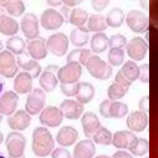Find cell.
I'll return each instance as SVG.
<instances>
[{
    "label": "cell",
    "mask_w": 158,
    "mask_h": 158,
    "mask_svg": "<svg viewBox=\"0 0 158 158\" xmlns=\"http://www.w3.org/2000/svg\"><path fill=\"white\" fill-rule=\"evenodd\" d=\"M84 0H62V3L68 7H74L81 4Z\"/></svg>",
    "instance_id": "cell-49"
},
{
    "label": "cell",
    "mask_w": 158,
    "mask_h": 158,
    "mask_svg": "<svg viewBox=\"0 0 158 158\" xmlns=\"http://www.w3.org/2000/svg\"><path fill=\"white\" fill-rule=\"evenodd\" d=\"M128 150L136 156H143L149 151V141L143 138L136 136L130 143Z\"/></svg>",
    "instance_id": "cell-33"
},
{
    "label": "cell",
    "mask_w": 158,
    "mask_h": 158,
    "mask_svg": "<svg viewBox=\"0 0 158 158\" xmlns=\"http://www.w3.org/2000/svg\"><path fill=\"white\" fill-rule=\"evenodd\" d=\"M3 141H4V136H3L2 133L0 131V144L2 143Z\"/></svg>",
    "instance_id": "cell-56"
},
{
    "label": "cell",
    "mask_w": 158,
    "mask_h": 158,
    "mask_svg": "<svg viewBox=\"0 0 158 158\" xmlns=\"http://www.w3.org/2000/svg\"><path fill=\"white\" fill-rule=\"evenodd\" d=\"M19 65L13 54L8 50L0 52V75L8 78L14 77L19 71Z\"/></svg>",
    "instance_id": "cell-10"
},
{
    "label": "cell",
    "mask_w": 158,
    "mask_h": 158,
    "mask_svg": "<svg viewBox=\"0 0 158 158\" xmlns=\"http://www.w3.org/2000/svg\"><path fill=\"white\" fill-rule=\"evenodd\" d=\"M52 158H72L70 152L65 148L59 147L54 149L51 152Z\"/></svg>",
    "instance_id": "cell-43"
},
{
    "label": "cell",
    "mask_w": 158,
    "mask_h": 158,
    "mask_svg": "<svg viewBox=\"0 0 158 158\" xmlns=\"http://www.w3.org/2000/svg\"><path fill=\"white\" fill-rule=\"evenodd\" d=\"M125 52L122 48H110L107 54L109 63L115 67L120 66L123 62Z\"/></svg>",
    "instance_id": "cell-39"
},
{
    "label": "cell",
    "mask_w": 158,
    "mask_h": 158,
    "mask_svg": "<svg viewBox=\"0 0 158 158\" xmlns=\"http://www.w3.org/2000/svg\"><path fill=\"white\" fill-rule=\"evenodd\" d=\"M92 138L96 144L107 146L112 143V133L107 128L101 126L93 135Z\"/></svg>",
    "instance_id": "cell-38"
},
{
    "label": "cell",
    "mask_w": 158,
    "mask_h": 158,
    "mask_svg": "<svg viewBox=\"0 0 158 158\" xmlns=\"http://www.w3.org/2000/svg\"><path fill=\"white\" fill-rule=\"evenodd\" d=\"M149 98L148 96H145L141 98L139 101V107L141 110H148L149 108Z\"/></svg>",
    "instance_id": "cell-47"
},
{
    "label": "cell",
    "mask_w": 158,
    "mask_h": 158,
    "mask_svg": "<svg viewBox=\"0 0 158 158\" xmlns=\"http://www.w3.org/2000/svg\"><path fill=\"white\" fill-rule=\"evenodd\" d=\"M4 85H5V81L2 77V75H0V96H1V93L4 89Z\"/></svg>",
    "instance_id": "cell-52"
},
{
    "label": "cell",
    "mask_w": 158,
    "mask_h": 158,
    "mask_svg": "<svg viewBox=\"0 0 158 158\" xmlns=\"http://www.w3.org/2000/svg\"><path fill=\"white\" fill-rule=\"evenodd\" d=\"M9 158H13V157H9ZM18 158H25V156H22V157H18Z\"/></svg>",
    "instance_id": "cell-60"
},
{
    "label": "cell",
    "mask_w": 158,
    "mask_h": 158,
    "mask_svg": "<svg viewBox=\"0 0 158 158\" xmlns=\"http://www.w3.org/2000/svg\"><path fill=\"white\" fill-rule=\"evenodd\" d=\"M54 146L52 136L48 128L38 127L33 130L31 148L35 156L46 157L51 154Z\"/></svg>",
    "instance_id": "cell-1"
},
{
    "label": "cell",
    "mask_w": 158,
    "mask_h": 158,
    "mask_svg": "<svg viewBox=\"0 0 158 158\" xmlns=\"http://www.w3.org/2000/svg\"><path fill=\"white\" fill-rule=\"evenodd\" d=\"M126 23L133 32L143 33L149 30V20L147 15L138 10H131L127 15Z\"/></svg>",
    "instance_id": "cell-5"
},
{
    "label": "cell",
    "mask_w": 158,
    "mask_h": 158,
    "mask_svg": "<svg viewBox=\"0 0 158 158\" xmlns=\"http://www.w3.org/2000/svg\"><path fill=\"white\" fill-rule=\"evenodd\" d=\"M112 158H133L128 152L124 151H116L112 156Z\"/></svg>",
    "instance_id": "cell-46"
},
{
    "label": "cell",
    "mask_w": 158,
    "mask_h": 158,
    "mask_svg": "<svg viewBox=\"0 0 158 158\" xmlns=\"http://www.w3.org/2000/svg\"><path fill=\"white\" fill-rule=\"evenodd\" d=\"M81 74V65L75 62H70L59 68L57 77L61 83H75L78 82Z\"/></svg>",
    "instance_id": "cell-7"
},
{
    "label": "cell",
    "mask_w": 158,
    "mask_h": 158,
    "mask_svg": "<svg viewBox=\"0 0 158 158\" xmlns=\"http://www.w3.org/2000/svg\"><path fill=\"white\" fill-rule=\"evenodd\" d=\"M127 38L123 35L120 33L115 34L112 35L109 41V48H122L127 44Z\"/></svg>",
    "instance_id": "cell-41"
},
{
    "label": "cell",
    "mask_w": 158,
    "mask_h": 158,
    "mask_svg": "<svg viewBox=\"0 0 158 158\" xmlns=\"http://www.w3.org/2000/svg\"><path fill=\"white\" fill-rule=\"evenodd\" d=\"M141 7L145 10H149V0H139Z\"/></svg>",
    "instance_id": "cell-51"
},
{
    "label": "cell",
    "mask_w": 158,
    "mask_h": 158,
    "mask_svg": "<svg viewBox=\"0 0 158 158\" xmlns=\"http://www.w3.org/2000/svg\"><path fill=\"white\" fill-rule=\"evenodd\" d=\"M2 114L0 113V123H1V120H2Z\"/></svg>",
    "instance_id": "cell-59"
},
{
    "label": "cell",
    "mask_w": 158,
    "mask_h": 158,
    "mask_svg": "<svg viewBox=\"0 0 158 158\" xmlns=\"http://www.w3.org/2000/svg\"><path fill=\"white\" fill-rule=\"evenodd\" d=\"M127 126L130 130L141 132L148 125V115L144 111L136 110L131 112L127 118Z\"/></svg>",
    "instance_id": "cell-20"
},
{
    "label": "cell",
    "mask_w": 158,
    "mask_h": 158,
    "mask_svg": "<svg viewBox=\"0 0 158 158\" xmlns=\"http://www.w3.org/2000/svg\"><path fill=\"white\" fill-rule=\"evenodd\" d=\"M85 67L89 74L98 80H107L112 75V67L97 55H91Z\"/></svg>",
    "instance_id": "cell-2"
},
{
    "label": "cell",
    "mask_w": 158,
    "mask_h": 158,
    "mask_svg": "<svg viewBox=\"0 0 158 158\" xmlns=\"http://www.w3.org/2000/svg\"><path fill=\"white\" fill-rule=\"evenodd\" d=\"M9 157L18 158L23 156L26 146L25 137L20 133L12 131L8 134L5 140Z\"/></svg>",
    "instance_id": "cell-4"
},
{
    "label": "cell",
    "mask_w": 158,
    "mask_h": 158,
    "mask_svg": "<svg viewBox=\"0 0 158 158\" xmlns=\"http://www.w3.org/2000/svg\"><path fill=\"white\" fill-rule=\"evenodd\" d=\"M91 56V51L86 48L74 49L67 56V62H75L81 65L86 66L88 60Z\"/></svg>",
    "instance_id": "cell-31"
},
{
    "label": "cell",
    "mask_w": 158,
    "mask_h": 158,
    "mask_svg": "<svg viewBox=\"0 0 158 158\" xmlns=\"http://www.w3.org/2000/svg\"><path fill=\"white\" fill-rule=\"evenodd\" d=\"M69 39L65 34L57 32L51 35L46 40L48 51L57 57L64 56L69 48Z\"/></svg>",
    "instance_id": "cell-6"
},
{
    "label": "cell",
    "mask_w": 158,
    "mask_h": 158,
    "mask_svg": "<svg viewBox=\"0 0 158 158\" xmlns=\"http://www.w3.org/2000/svg\"><path fill=\"white\" fill-rule=\"evenodd\" d=\"M6 47L7 50L12 54L19 56L23 53L26 47V43L21 37L12 36L6 41Z\"/></svg>",
    "instance_id": "cell-36"
},
{
    "label": "cell",
    "mask_w": 158,
    "mask_h": 158,
    "mask_svg": "<svg viewBox=\"0 0 158 158\" xmlns=\"http://www.w3.org/2000/svg\"><path fill=\"white\" fill-rule=\"evenodd\" d=\"M109 39L102 32L94 33L90 40V48L95 54H100L105 51L109 46Z\"/></svg>",
    "instance_id": "cell-30"
},
{
    "label": "cell",
    "mask_w": 158,
    "mask_h": 158,
    "mask_svg": "<svg viewBox=\"0 0 158 158\" xmlns=\"http://www.w3.org/2000/svg\"><path fill=\"white\" fill-rule=\"evenodd\" d=\"M27 51L32 59L36 60L44 59L48 53L46 40L39 36L30 40L27 44Z\"/></svg>",
    "instance_id": "cell-18"
},
{
    "label": "cell",
    "mask_w": 158,
    "mask_h": 158,
    "mask_svg": "<svg viewBox=\"0 0 158 158\" xmlns=\"http://www.w3.org/2000/svg\"><path fill=\"white\" fill-rule=\"evenodd\" d=\"M11 0H0V7H6Z\"/></svg>",
    "instance_id": "cell-53"
},
{
    "label": "cell",
    "mask_w": 158,
    "mask_h": 158,
    "mask_svg": "<svg viewBox=\"0 0 158 158\" xmlns=\"http://www.w3.org/2000/svg\"><path fill=\"white\" fill-rule=\"evenodd\" d=\"M60 90L62 94L67 97L75 96L78 88V82L75 83L64 84L61 83L60 85Z\"/></svg>",
    "instance_id": "cell-42"
},
{
    "label": "cell",
    "mask_w": 158,
    "mask_h": 158,
    "mask_svg": "<svg viewBox=\"0 0 158 158\" xmlns=\"http://www.w3.org/2000/svg\"><path fill=\"white\" fill-rule=\"evenodd\" d=\"M78 138V131L70 126H64L59 130L56 141L62 146H70L73 144Z\"/></svg>",
    "instance_id": "cell-23"
},
{
    "label": "cell",
    "mask_w": 158,
    "mask_h": 158,
    "mask_svg": "<svg viewBox=\"0 0 158 158\" xmlns=\"http://www.w3.org/2000/svg\"><path fill=\"white\" fill-rule=\"evenodd\" d=\"M139 77V67L131 60H127L117 72L115 81L130 86Z\"/></svg>",
    "instance_id": "cell-9"
},
{
    "label": "cell",
    "mask_w": 158,
    "mask_h": 158,
    "mask_svg": "<svg viewBox=\"0 0 158 158\" xmlns=\"http://www.w3.org/2000/svg\"><path fill=\"white\" fill-rule=\"evenodd\" d=\"M96 151V147L91 139H83L75 145L73 152V158H92Z\"/></svg>",
    "instance_id": "cell-25"
},
{
    "label": "cell",
    "mask_w": 158,
    "mask_h": 158,
    "mask_svg": "<svg viewBox=\"0 0 158 158\" xmlns=\"http://www.w3.org/2000/svg\"><path fill=\"white\" fill-rule=\"evenodd\" d=\"M136 137L135 135L130 131H117L112 139V145L117 148L128 149L132 140Z\"/></svg>",
    "instance_id": "cell-27"
},
{
    "label": "cell",
    "mask_w": 158,
    "mask_h": 158,
    "mask_svg": "<svg viewBox=\"0 0 158 158\" xmlns=\"http://www.w3.org/2000/svg\"><path fill=\"white\" fill-rule=\"evenodd\" d=\"M4 14H6V10L4 9H2V7H0V16L4 15Z\"/></svg>",
    "instance_id": "cell-54"
},
{
    "label": "cell",
    "mask_w": 158,
    "mask_h": 158,
    "mask_svg": "<svg viewBox=\"0 0 158 158\" xmlns=\"http://www.w3.org/2000/svg\"><path fill=\"white\" fill-rule=\"evenodd\" d=\"M0 158H7L6 154L0 151Z\"/></svg>",
    "instance_id": "cell-57"
},
{
    "label": "cell",
    "mask_w": 158,
    "mask_h": 158,
    "mask_svg": "<svg viewBox=\"0 0 158 158\" xmlns=\"http://www.w3.org/2000/svg\"><path fill=\"white\" fill-rule=\"evenodd\" d=\"M59 69V67L54 64L49 65L44 68L39 79V84L44 91L50 92L57 86L59 81L57 77Z\"/></svg>",
    "instance_id": "cell-11"
},
{
    "label": "cell",
    "mask_w": 158,
    "mask_h": 158,
    "mask_svg": "<svg viewBox=\"0 0 158 158\" xmlns=\"http://www.w3.org/2000/svg\"><path fill=\"white\" fill-rule=\"evenodd\" d=\"M20 27L25 38L29 40H33L39 35L38 20L34 14H25L20 21Z\"/></svg>",
    "instance_id": "cell-15"
},
{
    "label": "cell",
    "mask_w": 158,
    "mask_h": 158,
    "mask_svg": "<svg viewBox=\"0 0 158 158\" xmlns=\"http://www.w3.org/2000/svg\"><path fill=\"white\" fill-rule=\"evenodd\" d=\"M64 21L61 13L52 8L44 10L40 17V23L47 30H55L59 28Z\"/></svg>",
    "instance_id": "cell-13"
},
{
    "label": "cell",
    "mask_w": 158,
    "mask_h": 158,
    "mask_svg": "<svg viewBox=\"0 0 158 158\" xmlns=\"http://www.w3.org/2000/svg\"><path fill=\"white\" fill-rule=\"evenodd\" d=\"M88 19V12L81 8H74L70 14L69 22L77 27H83Z\"/></svg>",
    "instance_id": "cell-37"
},
{
    "label": "cell",
    "mask_w": 158,
    "mask_h": 158,
    "mask_svg": "<svg viewBox=\"0 0 158 158\" xmlns=\"http://www.w3.org/2000/svg\"><path fill=\"white\" fill-rule=\"evenodd\" d=\"M46 102V94L40 88H34L28 93L25 105V110L32 115L39 114Z\"/></svg>",
    "instance_id": "cell-8"
},
{
    "label": "cell",
    "mask_w": 158,
    "mask_h": 158,
    "mask_svg": "<svg viewBox=\"0 0 158 158\" xmlns=\"http://www.w3.org/2000/svg\"><path fill=\"white\" fill-rule=\"evenodd\" d=\"M46 2L48 5L52 7H57L62 5V0H46Z\"/></svg>",
    "instance_id": "cell-50"
},
{
    "label": "cell",
    "mask_w": 158,
    "mask_h": 158,
    "mask_svg": "<svg viewBox=\"0 0 158 158\" xmlns=\"http://www.w3.org/2000/svg\"><path fill=\"white\" fill-rule=\"evenodd\" d=\"M64 117L69 120H77L84 110L83 104L74 99H65L59 106Z\"/></svg>",
    "instance_id": "cell-16"
},
{
    "label": "cell",
    "mask_w": 158,
    "mask_h": 158,
    "mask_svg": "<svg viewBox=\"0 0 158 158\" xmlns=\"http://www.w3.org/2000/svg\"><path fill=\"white\" fill-rule=\"evenodd\" d=\"M63 114L60 109L49 106L41 112L39 116L40 123L46 127L55 128L60 125L63 120Z\"/></svg>",
    "instance_id": "cell-12"
},
{
    "label": "cell",
    "mask_w": 158,
    "mask_h": 158,
    "mask_svg": "<svg viewBox=\"0 0 158 158\" xmlns=\"http://www.w3.org/2000/svg\"><path fill=\"white\" fill-rule=\"evenodd\" d=\"M5 8L9 15L15 17L21 16L25 10L24 3L22 0H11Z\"/></svg>",
    "instance_id": "cell-40"
},
{
    "label": "cell",
    "mask_w": 158,
    "mask_h": 158,
    "mask_svg": "<svg viewBox=\"0 0 158 158\" xmlns=\"http://www.w3.org/2000/svg\"><path fill=\"white\" fill-rule=\"evenodd\" d=\"M130 86L114 81L107 89V96L110 100L117 101L123 98L128 91Z\"/></svg>",
    "instance_id": "cell-35"
},
{
    "label": "cell",
    "mask_w": 158,
    "mask_h": 158,
    "mask_svg": "<svg viewBox=\"0 0 158 158\" xmlns=\"http://www.w3.org/2000/svg\"><path fill=\"white\" fill-rule=\"evenodd\" d=\"M19 102L17 93L10 90L4 92L0 96V113L4 115H10L14 113Z\"/></svg>",
    "instance_id": "cell-19"
},
{
    "label": "cell",
    "mask_w": 158,
    "mask_h": 158,
    "mask_svg": "<svg viewBox=\"0 0 158 158\" xmlns=\"http://www.w3.org/2000/svg\"><path fill=\"white\" fill-rule=\"evenodd\" d=\"M31 120V117L26 110H19L9 115L7 123L13 130L23 131L30 126Z\"/></svg>",
    "instance_id": "cell-17"
},
{
    "label": "cell",
    "mask_w": 158,
    "mask_h": 158,
    "mask_svg": "<svg viewBox=\"0 0 158 158\" xmlns=\"http://www.w3.org/2000/svg\"><path fill=\"white\" fill-rule=\"evenodd\" d=\"M148 48L147 43L140 36L132 38L126 47L127 55L136 61H141L145 57Z\"/></svg>",
    "instance_id": "cell-14"
},
{
    "label": "cell",
    "mask_w": 158,
    "mask_h": 158,
    "mask_svg": "<svg viewBox=\"0 0 158 158\" xmlns=\"http://www.w3.org/2000/svg\"><path fill=\"white\" fill-rule=\"evenodd\" d=\"M33 77L26 72H21L14 81V89L18 94H28L32 91Z\"/></svg>",
    "instance_id": "cell-24"
},
{
    "label": "cell",
    "mask_w": 158,
    "mask_h": 158,
    "mask_svg": "<svg viewBox=\"0 0 158 158\" xmlns=\"http://www.w3.org/2000/svg\"><path fill=\"white\" fill-rule=\"evenodd\" d=\"M89 31L86 27H78L72 30L70 34V40L72 44L76 47H81L86 45L89 39Z\"/></svg>",
    "instance_id": "cell-28"
},
{
    "label": "cell",
    "mask_w": 158,
    "mask_h": 158,
    "mask_svg": "<svg viewBox=\"0 0 158 158\" xmlns=\"http://www.w3.org/2000/svg\"><path fill=\"white\" fill-rule=\"evenodd\" d=\"M81 123L84 135L88 138H92L95 132L101 127V123L98 116L91 112H86L83 115L81 118Z\"/></svg>",
    "instance_id": "cell-21"
},
{
    "label": "cell",
    "mask_w": 158,
    "mask_h": 158,
    "mask_svg": "<svg viewBox=\"0 0 158 158\" xmlns=\"http://www.w3.org/2000/svg\"><path fill=\"white\" fill-rule=\"evenodd\" d=\"M109 2L110 0H91V4L94 10L101 12L107 7Z\"/></svg>",
    "instance_id": "cell-44"
},
{
    "label": "cell",
    "mask_w": 158,
    "mask_h": 158,
    "mask_svg": "<svg viewBox=\"0 0 158 158\" xmlns=\"http://www.w3.org/2000/svg\"><path fill=\"white\" fill-rule=\"evenodd\" d=\"M95 89L93 86L89 82H78V88L75 95L77 100L81 104L89 103L94 98Z\"/></svg>",
    "instance_id": "cell-26"
},
{
    "label": "cell",
    "mask_w": 158,
    "mask_h": 158,
    "mask_svg": "<svg viewBox=\"0 0 158 158\" xmlns=\"http://www.w3.org/2000/svg\"><path fill=\"white\" fill-rule=\"evenodd\" d=\"M17 63L19 67L24 72L29 73L33 78L38 77L41 72V67L39 63L33 59H30L26 54H22L18 56Z\"/></svg>",
    "instance_id": "cell-22"
},
{
    "label": "cell",
    "mask_w": 158,
    "mask_h": 158,
    "mask_svg": "<svg viewBox=\"0 0 158 158\" xmlns=\"http://www.w3.org/2000/svg\"><path fill=\"white\" fill-rule=\"evenodd\" d=\"M139 67V80L143 83H148L149 81V65L148 64H141Z\"/></svg>",
    "instance_id": "cell-45"
},
{
    "label": "cell",
    "mask_w": 158,
    "mask_h": 158,
    "mask_svg": "<svg viewBox=\"0 0 158 158\" xmlns=\"http://www.w3.org/2000/svg\"><path fill=\"white\" fill-rule=\"evenodd\" d=\"M3 44H2V42H1V41L0 40V52H1L2 51V49H3Z\"/></svg>",
    "instance_id": "cell-58"
},
{
    "label": "cell",
    "mask_w": 158,
    "mask_h": 158,
    "mask_svg": "<svg viewBox=\"0 0 158 158\" xmlns=\"http://www.w3.org/2000/svg\"><path fill=\"white\" fill-rule=\"evenodd\" d=\"M99 111L105 118H121L128 113V107L123 102L105 99L99 104Z\"/></svg>",
    "instance_id": "cell-3"
},
{
    "label": "cell",
    "mask_w": 158,
    "mask_h": 158,
    "mask_svg": "<svg viewBox=\"0 0 158 158\" xmlns=\"http://www.w3.org/2000/svg\"><path fill=\"white\" fill-rule=\"evenodd\" d=\"M107 28L106 19L101 14H92L88 19L87 28L89 32H102Z\"/></svg>",
    "instance_id": "cell-32"
},
{
    "label": "cell",
    "mask_w": 158,
    "mask_h": 158,
    "mask_svg": "<svg viewBox=\"0 0 158 158\" xmlns=\"http://www.w3.org/2000/svg\"><path fill=\"white\" fill-rule=\"evenodd\" d=\"M106 19L107 26L118 28L122 25L124 21L125 14L120 8L114 7L108 12Z\"/></svg>",
    "instance_id": "cell-34"
},
{
    "label": "cell",
    "mask_w": 158,
    "mask_h": 158,
    "mask_svg": "<svg viewBox=\"0 0 158 158\" xmlns=\"http://www.w3.org/2000/svg\"><path fill=\"white\" fill-rule=\"evenodd\" d=\"M95 158H110V157L106 155H99L96 156Z\"/></svg>",
    "instance_id": "cell-55"
},
{
    "label": "cell",
    "mask_w": 158,
    "mask_h": 158,
    "mask_svg": "<svg viewBox=\"0 0 158 158\" xmlns=\"http://www.w3.org/2000/svg\"><path fill=\"white\" fill-rule=\"evenodd\" d=\"M60 12H61V14L62 15V16L64 19V20L69 22V18L70 14L71 12V10H70V7H68L67 6H63L60 9Z\"/></svg>",
    "instance_id": "cell-48"
},
{
    "label": "cell",
    "mask_w": 158,
    "mask_h": 158,
    "mask_svg": "<svg viewBox=\"0 0 158 158\" xmlns=\"http://www.w3.org/2000/svg\"><path fill=\"white\" fill-rule=\"evenodd\" d=\"M17 22L6 14L0 16V33L6 36H14L19 31Z\"/></svg>",
    "instance_id": "cell-29"
},
{
    "label": "cell",
    "mask_w": 158,
    "mask_h": 158,
    "mask_svg": "<svg viewBox=\"0 0 158 158\" xmlns=\"http://www.w3.org/2000/svg\"><path fill=\"white\" fill-rule=\"evenodd\" d=\"M144 158H149L148 157H144Z\"/></svg>",
    "instance_id": "cell-61"
}]
</instances>
